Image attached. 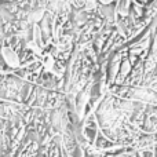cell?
<instances>
[{
    "instance_id": "6da1fadb",
    "label": "cell",
    "mask_w": 157,
    "mask_h": 157,
    "mask_svg": "<svg viewBox=\"0 0 157 157\" xmlns=\"http://www.w3.org/2000/svg\"><path fill=\"white\" fill-rule=\"evenodd\" d=\"M2 55H3L4 62L7 63L10 68H13V69L19 68V57L17 55V52L14 51L13 48H10V47H3Z\"/></svg>"
}]
</instances>
